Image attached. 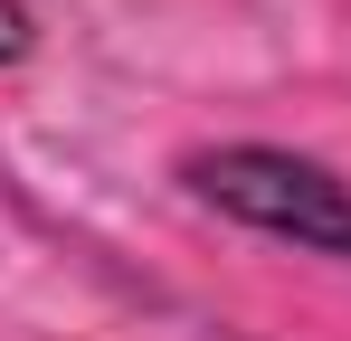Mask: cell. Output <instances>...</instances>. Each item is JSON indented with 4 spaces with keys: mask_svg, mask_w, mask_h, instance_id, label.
I'll return each instance as SVG.
<instances>
[{
    "mask_svg": "<svg viewBox=\"0 0 351 341\" xmlns=\"http://www.w3.org/2000/svg\"><path fill=\"white\" fill-rule=\"evenodd\" d=\"M180 190L247 237L351 266V180L294 142H199V152H180Z\"/></svg>",
    "mask_w": 351,
    "mask_h": 341,
    "instance_id": "cell-1",
    "label": "cell"
},
{
    "mask_svg": "<svg viewBox=\"0 0 351 341\" xmlns=\"http://www.w3.org/2000/svg\"><path fill=\"white\" fill-rule=\"evenodd\" d=\"M29 48H38V10L29 0H0V66H19Z\"/></svg>",
    "mask_w": 351,
    "mask_h": 341,
    "instance_id": "cell-2",
    "label": "cell"
}]
</instances>
